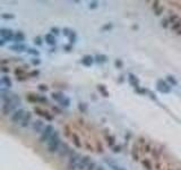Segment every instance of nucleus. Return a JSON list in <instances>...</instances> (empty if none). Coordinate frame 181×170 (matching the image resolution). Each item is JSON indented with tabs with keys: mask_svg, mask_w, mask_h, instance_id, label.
I'll use <instances>...</instances> for the list:
<instances>
[{
	"mask_svg": "<svg viewBox=\"0 0 181 170\" xmlns=\"http://www.w3.org/2000/svg\"><path fill=\"white\" fill-rule=\"evenodd\" d=\"M143 165L144 166H146V168H147V170H152V165H151V162L148 161V160H143Z\"/></svg>",
	"mask_w": 181,
	"mask_h": 170,
	"instance_id": "38",
	"label": "nucleus"
},
{
	"mask_svg": "<svg viewBox=\"0 0 181 170\" xmlns=\"http://www.w3.org/2000/svg\"><path fill=\"white\" fill-rule=\"evenodd\" d=\"M156 89L159 92H161L163 94H169L171 92V86L170 84L166 82V81H163V79H159L156 82Z\"/></svg>",
	"mask_w": 181,
	"mask_h": 170,
	"instance_id": "5",
	"label": "nucleus"
},
{
	"mask_svg": "<svg viewBox=\"0 0 181 170\" xmlns=\"http://www.w3.org/2000/svg\"><path fill=\"white\" fill-rule=\"evenodd\" d=\"M38 90L42 91V92H47V91L49 90V87H48L47 85H44V84H40V85H38Z\"/></svg>",
	"mask_w": 181,
	"mask_h": 170,
	"instance_id": "39",
	"label": "nucleus"
},
{
	"mask_svg": "<svg viewBox=\"0 0 181 170\" xmlns=\"http://www.w3.org/2000/svg\"><path fill=\"white\" fill-rule=\"evenodd\" d=\"M51 98L53 99V100H55L57 102H61L63 99H65V95H63V93H61V92H53L52 94H51Z\"/></svg>",
	"mask_w": 181,
	"mask_h": 170,
	"instance_id": "18",
	"label": "nucleus"
},
{
	"mask_svg": "<svg viewBox=\"0 0 181 170\" xmlns=\"http://www.w3.org/2000/svg\"><path fill=\"white\" fill-rule=\"evenodd\" d=\"M94 59H95V61L97 64H104V62L108 61V56L101 54V55H96V56L94 57Z\"/></svg>",
	"mask_w": 181,
	"mask_h": 170,
	"instance_id": "19",
	"label": "nucleus"
},
{
	"mask_svg": "<svg viewBox=\"0 0 181 170\" xmlns=\"http://www.w3.org/2000/svg\"><path fill=\"white\" fill-rule=\"evenodd\" d=\"M120 150H121V146L120 145H118V146H113V152H120Z\"/></svg>",
	"mask_w": 181,
	"mask_h": 170,
	"instance_id": "49",
	"label": "nucleus"
},
{
	"mask_svg": "<svg viewBox=\"0 0 181 170\" xmlns=\"http://www.w3.org/2000/svg\"><path fill=\"white\" fill-rule=\"evenodd\" d=\"M20 104V99H19V96L18 95H15V98L13 99V100H10L9 102H5V103H2V106H1V111L2 113L5 114V116H7V114H9V113L11 112V111H16V109L18 108V106Z\"/></svg>",
	"mask_w": 181,
	"mask_h": 170,
	"instance_id": "1",
	"label": "nucleus"
},
{
	"mask_svg": "<svg viewBox=\"0 0 181 170\" xmlns=\"http://www.w3.org/2000/svg\"><path fill=\"white\" fill-rule=\"evenodd\" d=\"M0 35H1V39H3L6 42L7 41H14V37H15V34H14V32L11 31V30H9V28H1L0 30Z\"/></svg>",
	"mask_w": 181,
	"mask_h": 170,
	"instance_id": "8",
	"label": "nucleus"
},
{
	"mask_svg": "<svg viewBox=\"0 0 181 170\" xmlns=\"http://www.w3.org/2000/svg\"><path fill=\"white\" fill-rule=\"evenodd\" d=\"M107 140H108L109 146H113V144H114V137H113V136H108Z\"/></svg>",
	"mask_w": 181,
	"mask_h": 170,
	"instance_id": "36",
	"label": "nucleus"
},
{
	"mask_svg": "<svg viewBox=\"0 0 181 170\" xmlns=\"http://www.w3.org/2000/svg\"><path fill=\"white\" fill-rule=\"evenodd\" d=\"M32 129H33V132H35V133H42L43 129H44V124H43V121H42L41 119L35 120V121L32 124Z\"/></svg>",
	"mask_w": 181,
	"mask_h": 170,
	"instance_id": "9",
	"label": "nucleus"
},
{
	"mask_svg": "<svg viewBox=\"0 0 181 170\" xmlns=\"http://www.w3.org/2000/svg\"><path fill=\"white\" fill-rule=\"evenodd\" d=\"M72 141H74V143H75V145H76L77 148H82V143H80V140H79V137L77 136V134L72 133Z\"/></svg>",
	"mask_w": 181,
	"mask_h": 170,
	"instance_id": "22",
	"label": "nucleus"
},
{
	"mask_svg": "<svg viewBox=\"0 0 181 170\" xmlns=\"http://www.w3.org/2000/svg\"><path fill=\"white\" fill-rule=\"evenodd\" d=\"M112 27H113L112 23H108V24L102 26V31H110V30H112Z\"/></svg>",
	"mask_w": 181,
	"mask_h": 170,
	"instance_id": "32",
	"label": "nucleus"
},
{
	"mask_svg": "<svg viewBox=\"0 0 181 170\" xmlns=\"http://www.w3.org/2000/svg\"><path fill=\"white\" fill-rule=\"evenodd\" d=\"M82 155L79 154V153H76V152H74L72 155L69 156V159H68V165H67V168L68 170H76L78 168V165H79V162H80V160H82Z\"/></svg>",
	"mask_w": 181,
	"mask_h": 170,
	"instance_id": "3",
	"label": "nucleus"
},
{
	"mask_svg": "<svg viewBox=\"0 0 181 170\" xmlns=\"http://www.w3.org/2000/svg\"><path fill=\"white\" fill-rule=\"evenodd\" d=\"M60 145H61V142H60V137H59V132L55 131L48 142V151L50 153L58 152L60 149Z\"/></svg>",
	"mask_w": 181,
	"mask_h": 170,
	"instance_id": "2",
	"label": "nucleus"
},
{
	"mask_svg": "<svg viewBox=\"0 0 181 170\" xmlns=\"http://www.w3.org/2000/svg\"><path fill=\"white\" fill-rule=\"evenodd\" d=\"M94 61H95V59L90 56V55H85V56L82 58V64H83L85 67H90Z\"/></svg>",
	"mask_w": 181,
	"mask_h": 170,
	"instance_id": "14",
	"label": "nucleus"
},
{
	"mask_svg": "<svg viewBox=\"0 0 181 170\" xmlns=\"http://www.w3.org/2000/svg\"><path fill=\"white\" fill-rule=\"evenodd\" d=\"M51 34H53V35H59V34H60V30H59L58 27H52V28H51Z\"/></svg>",
	"mask_w": 181,
	"mask_h": 170,
	"instance_id": "41",
	"label": "nucleus"
},
{
	"mask_svg": "<svg viewBox=\"0 0 181 170\" xmlns=\"http://www.w3.org/2000/svg\"><path fill=\"white\" fill-rule=\"evenodd\" d=\"M25 111L23 110V109H18L16 110L15 112L11 114V117H10V120H11V123H14V124H20L22 123V120H23V118H24V116H25Z\"/></svg>",
	"mask_w": 181,
	"mask_h": 170,
	"instance_id": "7",
	"label": "nucleus"
},
{
	"mask_svg": "<svg viewBox=\"0 0 181 170\" xmlns=\"http://www.w3.org/2000/svg\"><path fill=\"white\" fill-rule=\"evenodd\" d=\"M105 162L110 166V168H112V170H126L124 169L122 167H120V166H118V165H115V163H113V162H111L109 160H105Z\"/></svg>",
	"mask_w": 181,
	"mask_h": 170,
	"instance_id": "24",
	"label": "nucleus"
},
{
	"mask_svg": "<svg viewBox=\"0 0 181 170\" xmlns=\"http://www.w3.org/2000/svg\"><path fill=\"white\" fill-rule=\"evenodd\" d=\"M96 167H97V165H96L95 162H93V161H92L90 165L87 166V168H86L85 170H95L96 169Z\"/></svg>",
	"mask_w": 181,
	"mask_h": 170,
	"instance_id": "35",
	"label": "nucleus"
},
{
	"mask_svg": "<svg viewBox=\"0 0 181 170\" xmlns=\"http://www.w3.org/2000/svg\"><path fill=\"white\" fill-rule=\"evenodd\" d=\"M169 170H171V169H169Z\"/></svg>",
	"mask_w": 181,
	"mask_h": 170,
	"instance_id": "54",
	"label": "nucleus"
},
{
	"mask_svg": "<svg viewBox=\"0 0 181 170\" xmlns=\"http://www.w3.org/2000/svg\"><path fill=\"white\" fill-rule=\"evenodd\" d=\"M0 84L3 85V86H6L7 89H10V87L13 86V82H11L10 77H8V76H6V75L1 77V79H0Z\"/></svg>",
	"mask_w": 181,
	"mask_h": 170,
	"instance_id": "15",
	"label": "nucleus"
},
{
	"mask_svg": "<svg viewBox=\"0 0 181 170\" xmlns=\"http://www.w3.org/2000/svg\"><path fill=\"white\" fill-rule=\"evenodd\" d=\"M159 3H160V1H154V3H153V9L156 12L159 8H160V6H159Z\"/></svg>",
	"mask_w": 181,
	"mask_h": 170,
	"instance_id": "45",
	"label": "nucleus"
},
{
	"mask_svg": "<svg viewBox=\"0 0 181 170\" xmlns=\"http://www.w3.org/2000/svg\"><path fill=\"white\" fill-rule=\"evenodd\" d=\"M163 9H164L163 7H160V8H159V9H157V10L155 12V14H156L157 16H160V15H161V13H162V12H163Z\"/></svg>",
	"mask_w": 181,
	"mask_h": 170,
	"instance_id": "48",
	"label": "nucleus"
},
{
	"mask_svg": "<svg viewBox=\"0 0 181 170\" xmlns=\"http://www.w3.org/2000/svg\"><path fill=\"white\" fill-rule=\"evenodd\" d=\"M74 150H72L70 148H69V145L67 144V143H61V145H60V149H59V151H58V154H59V156L60 158H69L70 155H72V153H74Z\"/></svg>",
	"mask_w": 181,
	"mask_h": 170,
	"instance_id": "6",
	"label": "nucleus"
},
{
	"mask_svg": "<svg viewBox=\"0 0 181 170\" xmlns=\"http://www.w3.org/2000/svg\"><path fill=\"white\" fill-rule=\"evenodd\" d=\"M76 40H77V35H76V33L72 31V33L69 35V42H70V43H75Z\"/></svg>",
	"mask_w": 181,
	"mask_h": 170,
	"instance_id": "33",
	"label": "nucleus"
},
{
	"mask_svg": "<svg viewBox=\"0 0 181 170\" xmlns=\"http://www.w3.org/2000/svg\"><path fill=\"white\" fill-rule=\"evenodd\" d=\"M5 42H6V41H5L3 39H1V40H0V45H1V47H2V45H5Z\"/></svg>",
	"mask_w": 181,
	"mask_h": 170,
	"instance_id": "52",
	"label": "nucleus"
},
{
	"mask_svg": "<svg viewBox=\"0 0 181 170\" xmlns=\"http://www.w3.org/2000/svg\"><path fill=\"white\" fill-rule=\"evenodd\" d=\"M55 132L53 128V126L52 125H47L45 127H44V129H43V132L41 133V136H40V143H48L49 142V140L51 138V136L53 135V133Z\"/></svg>",
	"mask_w": 181,
	"mask_h": 170,
	"instance_id": "4",
	"label": "nucleus"
},
{
	"mask_svg": "<svg viewBox=\"0 0 181 170\" xmlns=\"http://www.w3.org/2000/svg\"><path fill=\"white\" fill-rule=\"evenodd\" d=\"M60 106H61V107H65V108L69 107V106H70V99L67 98V96H65V99L60 102Z\"/></svg>",
	"mask_w": 181,
	"mask_h": 170,
	"instance_id": "27",
	"label": "nucleus"
},
{
	"mask_svg": "<svg viewBox=\"0 0 181 170\" xmlns=\"http://www.w3.org/2000/svg\"><path fill=\"white\" fill-rule=\"evenodd\" d=\"M34 44H36V45H42V39H41V37H36L34 39Z\"/></svg>",
	"mask_w": 181,
	"mask_h": 170,
	"instance_id": "42",
	"label": "nucleus"
},
{
	"mask_svg": "<svg viewBox=\"0 0 181 170\" xmlns=\"http://www.w3.org/2000/svg\"><path fill=\"white\" fill-rule=\"evenodd\" d=\"M63 48H65V50H66V51H72V47L70 45V44H67V45H65Z\"/></svg>",
	"mask_w": 181,
	"mask_h": 170,
	"instance_id": "47",
	"label": "nucleus"
},
{
	"mask_svg": "<svg viewBox=\"0 0 181 170\" xmlns=\"http://www.w3.org/2000/svg\"><path fill=\"white\" fill-rule=\"evenodd\" d=\"M95 170H105V169H104V167H102V166H97Z\"/></svg>",
	"mask_w": 181,
	"mask_h": 170,
	"instance_id": "51",
	"label": "nucleus"
},
{
	"mask_svg": "<svg viewBox=\"0 0 181 170\" xmlns=\"http://www.w3.org/2000/svg\"><path fill=\"white\" fill-rule=\"evenodd\" d=\"M44 40H45V42H47L49 45H55V43H57L55 37H54L53 34H51V33H48V34H45Z\"/></svg>",
	"mask_w": 181,
	"mask_h": 170,
	"instance_id": "16",
	"label": "nucleus"
},
{
	"mask_svg": "<svg viewBox=\"0 0 181 170\" xmlns=\"http://www.w3.org/2000/svg\"><path fill=\"white\" fill-rule=\"evenodd\" d=\"M9 49H10V50H13V51H16V52L27 51V47H26L25 44H23V43H15V44L10 45V47H9Z\"/></svg>",
	"mask_w": 181,
	"mask_h": 170,
	"instance_id": "11",
	"label": "nucleus"
},
{
	"mask_svg": "<svg viewBox=\"0 0 181 170\" xmlns=\"http://www.w3.org/2000/svg\"><path fill=\"white\" fill-rule=\"evenodd\" d=\"M14 41L16 43H23L25 41V34L22 32V31H18L15 33V37H14Z\"/></svg>",
	"mask_w": 181,
	"mask_h": 170,
	"instance_id": "17",
	"label": "nucleus"
},
{
	"mask_svg": "<svg viewBox=\"0 0 181 170\" xmlns=\"http://www.w3.org/2000/svg\"><path fill=\"white\" fill-rule=\"evenodd\" d=\"M97 90L102 93V95L104 96V98H108L109 96V92L107 91V87L104 86V85H102V84H100V85H97Z\"/></svg>",
	"mask_w": 181,
	"mask_h": 170,
	"instance_id": "21",
	"label": "nucleus"
},
{
	"mask_svg": "<svg viewBox=\"0 0 181 170\" xmlns=\"http://www.w3.org/2000/svg\"><path fill=\"white\" fill-rule=\"evenodd\" d=\"M1 17L3 19H14L15 18V15L14 14H2Z\"/></svg>",
	"mask_w": 181,
	"mask_h": 170,
	"instance_id": "34",
	"label": "nucleus"
},
{
	"mask_svg": "<svg viewBox=\"0 0 181 170\" xmlns=\"http://www.w3.org/2000/svg\"><path fill=\"white\" fill-rule=\"evenodd\" d=\"M166 82L170 84V85H172V86H177L179 83H178V81L176 79V77L172 75H167L166 76Z\"/></svg>",
	"mask_w": 181,
	"mask_h": 170,
	"instance_id": "20",
	"label": "nucleus"
},
{
	"mask_svg": "<svg viewBox=\"0 0 181 170\" xmlns=\"http://www.w3.org/2000/svg\"><path fill=\"white\" fill-rule=\"evenodd\" d=\"M35 112H40L38 113L40 116H43V117H44V118H47L48 120H51V119H52V117H51V116H49L48 112H45V111H43V110H41V109H38V108H35Z\"/></svg>",
	"mask_w": 181,
	"mask_h": 170,
	"instance_id": "26",
	"label": "nucleus"
},
{
	"mask_svg": "<svg viewBox=\"0 0 181 170\" xmlns=\"http://www.w3.org/2000/svg\"><path fill=\"white\" fill-rule=\"evenodd\" d=\"M31 120H32V113L26 112L25 116H24V118H23V120H22V123H20V126H22L23 128L28 127L30 124H31Z\"/></svg>",
	"mask_w": 181,
	"mask_h": 170,
	"instance_id": "13",
	"label": "nucleus"
},
{
	"mask_svg": "<svg viewBox=\"0 0 181 170\" xmlns=\"http://www.w3.org/2000/svg\"><path fill=\"white\" fill-rule=\"evenodd\" d=\"M99 7V2L97 1H90L88 3V8L90 9H96Z\"/></svg>",
	"mask_w": 181,
	"mask_h": 170,
	"instance_id": "30",
	"label": "nucleus"
},
{
	"mask_svg": "<svg viewBox=\"0 0 181 170\" xmlns=\"http://www.w3.org/2000/svg\"><path fill=\"white\" fill-rule=\"evenodd\" d=\"M78 109H79L82 112H86V111H87V104H86V103H79V104H78Z\"/></svg>",
	"mask_w": 181,
	"mask_h": 170,
	"instance_id": "29",
	"label": "nucleus"
},
{
	"mask_svg": "<svg viewBox=\"0 0 181 170\" xmlns=\"http://www.w3.org/2000/svg\"><path fill=\"white\" fill-rule=\"evenodd\" d=\"M136 92H137V93H139V94H146V93H149V91H147V90H145V89H140V87L136 89Z\"/></svg>",
	"mask_w": 181,
	"mask_h": 170,
	"instance_id": "40",
	"label": "nucleus"
},
{
	"mask_svg": "<svg viewBox=\"0 0 181 170\" xmlns=\"http://www.w3.org/2000/svg\"><path fill=\"white\" fill-rule=\"evenodd\" d=\"M40 74V72L38 70H33V72H31L30 73V76H37Z\"/></svg>",
	"mask_w": 181,
	"mask_h": 170,
	"instance_id": "50",
	"label": "nucleus"
},
{
	"mask_svg": "<svg viewBox=\"0 0 181 170\" xmlns=\"http://www.w3.org/2000/svg\"><path fill=\"white\" fill-rule=\"evenodd\" d=\"M114 65H115L117 68H122V67H124V61H122L121 59H117V60L114 61Z\"/></svg>",
	"mask_w": 181,
	"mask_h": 170,
	"instance_id": "31",
	"label": "nucleus"
},
{
	"mask_svg": "<svg viewBox=\"0 0 181 170\" xmlns=\"http://www.w3.org/2000/svg\"><path fill=\"white\" fill-rule=\"evenodd\" d=\"M27 54H30V55H32L34 57H38V55H40V52L36 49H33V48H28L27 49Z\"/></svg>",
	"mask_w": 181,
	"mask_h": 170,
	"instance_id": "28",
	"label": "nucleus"
},
{
	"mask_svg": "<svg viewBox=\"0 0 181 170\" xmlns=\"http://www.w3.org/2000/svg\"><path fill=\"white\" fill-rule=\"evenodd\" d=\"M90 156H87V155H85V156H83L82 158V160H80V162H79V165H78V168L77 170H85L87 168V166L90 165Z\"/></svg>",
	"mask_w": 181,
	"mask_h": 170,
	"instance_id": "10",
	"label": "nucleus"
},
{
	"mask_svg": "<svg viewBox=\"0 0 181 170\" xmlns=\"http://www.w3.org/2000/svg\"><path fill=\"white\" fill-rule=\"evenodd\" d=\"M179 19H180V17H179L177 14H173V15H171V16L167 18V20H169V23H170L171 25H173V24H174V23H177Z\"/></svg>",
	"mask_w": 181,
	"mask_h": 170,
	"instance_id": "25",
	"label": "nucleus"
},
{
	"mask_svg": "<svg viewBox=\"0 0 181 170\" xmlns=\"http://www.w3.org/2000/svg\"><path fill=\"white\" fill-rule=\"evenodd\" d=\"M178 34H179V35H181V28H180V31L178 32Z\"/></svg>",
	"mask_w": 181,
	"mask_h": 170,
	"instance_id": "53",
	"label": "nucleus"
},
{
	"mask_svg": "<svg viewBox=\"0 0 181 170\" xmlns=\"http://www.w3.org/2000/svg\"><path fill=\"white\" fill-rule=\"evenodd\" d=\"M169 24H170V23H169V20H167V18H166V19H163L162 22H161V25H162V26L164 27V28H167Z\"/></svg>",
	"mask_w": 181,
	"mask_h": 170,
	"instance_id": "43",
	"label": "nucleus"
},
{
	"mask_svg": "<svg viewBox=\"0 0 181 170\" xmlns=\"http://www.w3.org/2000/svg\"><path fill=\"white\" fill-rule=\"evenodd\" d=\"M180 28H181V18L177 23H174L173 25H171V30L174 31V32H177V33L180 31Z\"/></svg>",
	"mask_w": 181,
	"mask_h": 170,
	"instance_id": "23",
	"label": "nucleus"
},
{
	"mask_svg": "<svg viewBox=\"0 0 181 170\" xmlns=\"http://www.w3.org/2000/svg\"><path fill=\"white\" fill-rule=\"evenodd\" d=\"M1 72H2V73H9V68H8L7 66H2V67H1Z\"/></svg>",
	"mask_w": 181,
	"mask_h": 170,
	"instance_id": "46",
	"label": "nucleus"
},
{
	"mask_svg": "<svg viewBox=\"0 0 181 170\" xmlns=\"http://www.w3.org/2000/svg\"><path fill=\"white\" fill-rule=\"evenodd\" d=\"M128 82H129V84L132 87H135V89L139 87V79L137 78V76H135L134 74H129L128 75Z\"/></svg>",
	"mask_w": 181,
	"mask_h": 170,
	"instance_id": "12",
	"label": "nucleus"
},
{
	"mask_svg": "<svg viewBox=\"0 0 181 170\" xmlns=\"http://www.w3.org/2000/svg\"><path fill=\"white\" fill-rule=\"evenodd\" d=\"M62 33H63V35H66V37L69 38V35L72 33V30H69V28H67V27H65V28L62 30Z\"/></svg>",
	"mask_w": 181,
	"mask_h": 170,
	"instance_id": "37",
	"label": "nucleus"
},
{
	"mask_svg": "<svg viewBox=\"0 0 181 170\" xmlns=\"http://www.w3.org/2000/svg\"><path fill=\"white\" fill-rule=\"evenodd\" d=\"M32 64H33L34 66H37V65L41 64V60H40L38 58H34V59H32Z\"/></svg>",
	"mask_w": 181,
	"mask_h": 170,
	"instance_id": "44",
	"label": "nucleus"
}]
</instances>
